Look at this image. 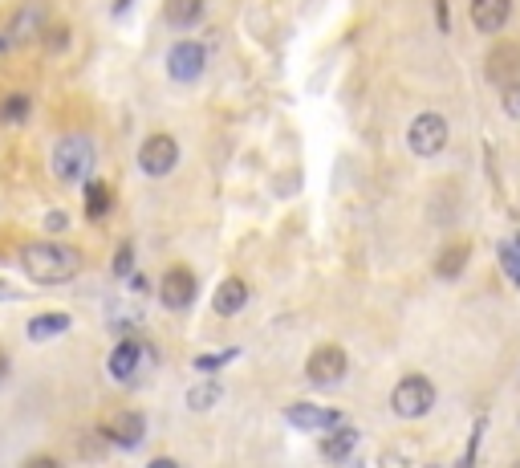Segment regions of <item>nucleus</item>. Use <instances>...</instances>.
I'll return each mask as SVG.
<instances>
[{
  "instance_id": "nucleus-1",
  "label": "nucleus",
  "mask_w": 520,
  "mask_h": 468,
  "mask_svg": "<svg viewBox=\"0 0 520 468\" xmlns=\"http://www.w3.org/2000/svg\"><path fill=\"white\" fill-rule=\"evenodd\" d=\"M25 273L37 285H61V281H74L82 273V253L74 245H57V241H33L21 253Z\"/></svg>"
},
{
  "instance_id": "nucleus-2",
  "label": "nucleus",
  "mask_w": 520,
  "mask_h": 468,
  "mask_svg": "<svg viewBox=\"0 0 520 468\" xmlns=\"http://www.w3.org/2000/svg\"><path fill=\"white\" fill-rule=\"evenodd\" d=\"M53 175L61 184H86L90 180V167H94V143L90 135H65L53 147Z\"/></svg>"
},
{
  "instance_id": "nucleus-3",
  "label": "nucleus",
  "mask_w": 520,
  "mask_h": 468,
  "mask_svg": "<svg viewBox=\"0 0 520 468\" xmlns=\"http://www.w3.org/2000/svg\"><path fill=\"white\" fill-rule=\"evenodd\" d=\"M390 407H395L399 420H423L435 407V383L427 375H407L399 379V387L390 391Z\"/></svg>"
},
{
  "instance_id": "nucleus-4",
  "label": "nucleus",
  "mask_w": 520,
  "mask_h": 468,
  "mask_svg": "<svg viewBox=\"0 0 520 468\" xmlns=\"http://www.w3.org/2000/svg\"><path fill=\"white\" fill-rule=\"evenodd\" d=\"M407 147H411V155H419V159H435V155L447 147V119H443L439 110L415 114L411 127H407Z\"/></svg>"
},
{
  "instance_id": "nucleus-5",
  "label": "nucleus",
  "mask_w": 520,
  "mask_h": 468,
  "mask_svg": "<svg viewBox=\"0 0 520 468\" xmlns=\"http://www.w3.org/2000/svg\"><path fill=\"white\" fill-rule=\"evenodd\" d=\"M346 350L342 346H334V342H325V346H317L313 355L305 359V379L313 383V387H338L342 379H346Z\"/></svg>"
},
{
  "instance_id": "nucleus-6",
  "label": "nucleus",
  "mask_w": 520,
  "mask_h": 468,
  "mask_svg": "<svg viewBox=\"0 0 520 468\" xmlns=\"http://www.w3.org/2000/svg\"><path fill=\"white\" fill-rule=\"evenodd\" d=\"M175 163H179V143L171 139V135H151L143 147H139V167L147 171V175H155V180H163V175H171L175 171Z\"/></svg>"
},
{
  "instance_id": "nucleus-7",
  "label": "nucleus",
  "mask_w": 520,
  "mask_h": 468,
  "mask_svg": "<svg viewBox=\"0 0 520 468\" xmlns=\"http://www.w3.org/2000/svg\"><path fill=\"white\" fill-rule=\"evenodd\" d=\"M208 66V49L200 41H179L171 53H167V74L175 82H195Z\"/></svg>"
},
{
  "instance_id": "nucleus-8",
  "label": "nucleus",
  "mask_w": 520,
  "mask_h": 468,
  "mask_svg": "<svg viewBox=\"0 0 520 468\" xmlns=\"http://www.w3.org/2000/svg\"><path fill=\"white\" fill-rule=\"evenodd\" d=\"M45 29H49V13H45V5H41V0H29V5H21V9L13 13L5 41H9V45H29L33 37H45Z\"/></svg>"
},
{
  "instance_id": "nucleus-9",
  "label": "nucleus",
  "mask_w": 520,
  "mask_h": 468,
  "mask_svg": "<svg viewBox=\"0 0 520 468\" xmlns=\"http://www.w3.org/2000/svg\"><path fill=\"white\" fill-rule=\"evenodd\" d=\"M285 420L293 424V428H305V432H334V428H342L346 424V416L338 412V407H313V403H293L289 412H285Z\"/></svg>"
},
{
  "instance_id": "nucleus-10",
  "label": "nucleus",
  "mask_w": 520,
  "mask_h": 468,
  "mask_svg": "<svg viewBox=\"0 0 520 468\" xmlns=\"http://www.w3.org/2000/svg\"><path fill=\"white\" fill-rule=\"evenodd\" d=\"M484 78L492 82V86H512V82H520V45H496L492 53H488V62H484Z\"/></svg>"
},
{
  "instance_id": "nucleus-11",
  "label": "nucleus",
  "mask_w": 520,
  "mask_h": 468,
  "mask_svg": "<svg viewBox=\"0 0 520 468\" xmlns=\"http://www.w3.org/2000/svg\"><path fill=\"white\" fill-rule=\"evenodd\" d=\"M159 302L167 310H187L195 302V273L191 269H167L163 273V285H159Z\"/></svg>"
},
{
  "instance_id": "nucleus-12",
  "label": "nucleus",
  "mask_w": 520,
  "mask_h": 468,
  "mask_svg": "<svg viewBox=\"0 0 520 468\" xmlns=\"http://www.w3.org/2000/svg\"><path fill=\"white\" fill-rule=\"evenodd\" d=\"M102 436H106L114 448H139L143 436H147V420H143L139 412H118V416L102 428Z\"/></svg>"
},
{
  "instance_id": "nucleus-13",
  "label": "nucleus",
  "mask_w": 520,
  "mask_h": 468,
  "mask_svg": "<svg viewBox=\"0 0 520 468\" xmlns=\"http://www.w3.org/2000/svg\"><path fill=\"white\" fill-rule=\"evenodd\" d=\"M143 355H147V346L143 342H135V338H122L114 350H110V375L118 379V383H130L139 375V367H143Z\"/></svg>"
},
{
  "instance_id": "nucleus-14",
  "label": "nucleus",
  "mask_w": 520,
  "mask_h": 468,
  "mask_svg": "<svg viewBox=\"0 0 520 468\" xmlns=\"http://www.w3.org/2000/svg\"><path fill=\"white\" fill-rule=\"evenodd\" d=\"M468 17L480 33H500L512 17V0H472L468 5Z\"/></svg>"
},
{
  "instance_id": "nucleus-15",
  "label": "nucleus",
  "mask_w": 520,
  "mask_h": 468,
  "mask_svg": "<svg viewBox=\"0 0 520 468\" xmlns=\"http://www.w3.org/2000/svg\"><path fill=\"white\" fill-rule=\"evenodd\" d=\"M248 306V285L240 281V277H228L220 289H216V298H212V310L220 314V318H232V314H240Z\"/></svg>"
},
{
  "instance_id": "nucleus-16",
  "label": "nucleus",
  "mask_w": 520,
  "mask_h": 468,
  "mask_svg": "<svg viewBox=\"0 0 520 468\" xmlns=\"http://www.w3.org/2000/svg\"><path fill=\"white\" fill-rule=\"evenodd\" d=\"M163 17H167L171 29H195L204 17V0H167Z\"/></svg>"
},
{
  "instance_id": "nucleus-17",
  "label": "nucleus",
  "mask_w": 520,
  "mask_h": 468,
  "mask_svg": "<svg viewBox=\"0 0 520 468\" xmlns=\"http://www.w3.org/2000/svg\"><path fill=\"white\" fill-rule=\"evenodd\" d=\"M29 114H33V98L25 90H13L0 98V127H21V123H29Z\"/></svg>"
},
{
  "instance_id": "nucleus-18",
  "label": "nucleus",
  "mask_w": 520,
  "mask_h": 468,
  "mask_svg": "<svg viewBox=\"0 0 520 468\" xmlns=\"http://www.w3.org/2000/svg\"><path fill=\"white\" fill-rule=\"evenodd\" d=\"M70 314L65 310H49V314H37V318H29V338L33 342H45V338H57V334H65L70 330Z\"/></svg>"
},
{
  "instance_id": "nucleus-19",
  "label": "nucleus",
  "mask_w": 520,
  "mask_h": 468,
  "mask_svg": "<svg viewBox=\"0 0 520 468\" xmlns=\"http://www.w3.org/2000/svg\"><path fill=\"white\" fill-rule=\"evenodd\" d=\"M354 448H358V432H354L350 424H342V428H334L330 436H325L321 456H325V460H346Z\"/></svg>"
},
{
  "instance_id": "nucleus-20",
  "label": "nucleus",
  "mask_w": 520,
  "mask_h": 468,
  "mask_svg": "<svg viewBox=\"0 0 520 468\" xmlns=\"http://www.w3.org/2000/svg\"><path fill=\"white\" fill-rule=\"evenodd\" d=\"M86 216L90 220H106V212L114 208V192H110V184H102V180H86Z\"/></svg>"
},
{
  "instance_id": "nucleus-21",
  "label": "nucleus",
  "mask_w": 520,
  "mask_h": 468,
  "mask_svg": "<svg viewBox=\"0 0 520 468\" xmlns=\"http://www.w3.org/2000/svg\"><path fill=\"white\" fill-rule=\"evenodd\" d=\"M464 265H468V245H451V249L439 253L435 273H439L443 281H451V277H460V273H464Z\"/></svg>"
},
{
  "instance_id": "nucleus-22",
  "label": "nucleus",
  "mask_w": 520,
  "mask_h": 468,
  "mask_svg": "<svg viewBox=\"0 0 520 468\" xmlns=\"http://www.w3.org/2000/svg\"><path fill=\"white\" fill-rule=\"evenodd\" d=\"M220 395H224L220 383H195V387L187 391V407H191V412H208V407L220 403Z\"/></svg>"
},
{
  "instance_id": "nucleus-23",
  "label": "nucleus",
  "mask_w": 520,
  "mask_h": 468,
  "mask_svg": "<svg viewBox=\"0 0 520 468\" xmlns=\"http://www.w3.org/2000/svg\"><path fill=\"white\" fill-rule=\"evenodd\" d=\"M240 355L236 346H228V350H220V355H204V359H195V371H216V367H224V363H232Z\"/></svg>"
},
{
  "instance_id": "nucleus-24",
  "label": "nucleus",
  "mask_w": 520,
  "mask_h": 468,
  "mask_svg": "<svg viewBox=\"0 0 520 468\" xmlns=\"http://www.w3.org/2000/svg\"><path fill=\"white\" fill-rule=\"evenodd\" d=\"M114 277H130V269H135V249H130V245H122L118 253H114Z\"/></svg>"
},
{
  "instance_id": "nucleus-25",
  "label": "nucleus",
  "mask_w": 520,
  "mask_h": 468,
  "mask_svg": "<svg viewBox=\"0 0 520 468\" xmlns=\"http://www.w3.org/2000/svg\"><path fill=\"white\" fill-rule=\"evenodd\" d=\"M500 94H504V114H508V119H516V123H520V82L504 86Z\"/></svg>"
},
{
  "instance_id": "nucleus-26",
  "label": "nucleus",
  "mask_w": 520,
  "mask_h": 468,
  "mask_svg": "<svg viewBox=\"0 0 520 468\" xmlns=\"http://www.w3.org/2000/svg\"><path fill=\"white\" fill-rule=\"evenodd\" d=\"M500 261H504V269H508V277L520 285V253L512 249V245H500Z\"/></svg>"
},
{
  "instance_id": "nucleus-27",
  "label": "nucleus",
  "mask_w": 520,
  "mask_h": 468,
  "mask_svg": "<svg viewBox=\"0 0 520 468\" xmlns=\"http://www.w3.org/2000/svg\"><path fill=\"white\" fill-rule=\"evenodd\" d=\"M480 436H484V420L472 428V440H468V452H464V460H460V468H472V460H476V448H480Z\"/></svg>"
},
{
  "instance_id": "nucleus-28",
  "label": "nucleus",
  "mask_w": 520,
  "mask_h": 468,
  "mask_svg": "<svg viewBox=\"0 0 520 468\" xmlns=\"http://www.w3.org/2000/svg\"><path fill=\"white\" fill-rule=\"evenodd\" d=\"M45 41H49V49H65V41H70V29H65V25H49V29H45Z\"/></svg>"
},
{
  "instance_id": "nucleus-29",
  "label": "nucleus",
  "mask_w": 520,
  "mask_h": 468,
  "mask_svg": "<svg viewBox=\"0 0 520 468\" xmlns=\"http://www.w3.org/2000/svg\"><path fill=\"white\" fill-rule=\"evenodd\" d=\"M21 468H65L57 456H49V452H37V456H29Z\"/></svg>"
},
{
  "instance_id": "nucleus-30",
  "label": "nucleus",
  "mask_w": 520,
  "mask_h": 468,
  "mask_svg": "<svg viewBox=\"0 0 520 468\" xmlns=\"http://www.w3.org/2000/svg\"><path fill=\"white\" fill-rule=\"evenodd\" d=\"M45 228H49V232H65V228H70V216H65V212H49V216H45Z\"/></svg>"
},
{
  "instance_id": "nucleus-31",
  "label": "nucleus",
  "mask_w": 520,
  "mask_h": 468,
  "mask_svg": "<svg viewBox=\"0 0 520 468\" xmlns=\"http://www.w3.org/2000/svg\"><path fill=\"white\" fill-rule=\"evenodd\" d=\"M9 371H13V363H9V355H5V350H0V383L9 379Z\"/></svg>"
},
{
  "instance_id": "nucleus-32",
  "label": "nucleus",
  "mask_w": 520,
  "mask_h": 468,
  "mask_svg": "<svg viewBox=\"0 0 520 468\" xmlns=\"http://www.w3.org/2000/svg\"><path fill=\"white\" fill-rule=\"evenodd\" d=\"M147 468H179V464H175V460H171V456H155V460H151V464H147Z\"/></svg>"
},
{
  "instance_id": "nucleus-33",
  "label": "nucleus",
  "mask_w": 520,
  "mask_h": 468,
  "mask_svg": "<svg viewBox=\"0 0 520 468\" xmlns=\"http://www.w3.org/2000/svg\"><path fill=\"white\" fill-rule=\"evenodd\" d=\"M9 298H17V289H13V285H5V281H0V302H9Z\"/></svg>"
},
{
  "instance_id": "nucleus-34",
  "label": "nucleus",
  "mask_w": 520,
  "mask_h": 468,
  "mask_svg": "<svg viewBox=\"0 0 520 468\" xmlns=\"http://www.w3.org/2000/svg\"><path fill=\"white\" fill-rule=\"evenodd\" d=\"M126 5H130V0H118V5H114V13H122V9H126Z\"/></svg>"
},
{
  "instance_id": "nucleus-35",
  "label": "nucleus",
  "mask_w": 520,
  "mask_h": 468,
  "mask_svg": "<svg viewBox=\"0 0 520 468\" xmlns=\"http://www.w3.org/2000/svg\"><path fill=\"white\" fill-rule=\"evenodd\" d=\"M512 249H516V253H520V232H516V237H512Z\"/></svg>"
},
{
  "instance_id": "nucleus-36",
  "label": "nucleus",
  "mask_w": 520,
  "mask_h": 468,
  "mask_svg": "<svg viewBox=\"0 0 520 468\" xmlns=\"http://www.w3.org/2000/svg\"><path fill=\"white\" fill-rule=\"evenodd\" d=\"M9 49V41H5V33H0V53H5Z\"/></svg>"
},
{
  "instance_id": "nucleus-37",
  "label": "nucleus",
  "mask_w": 520,
  "mask_h": 468,
  "mask_svg": "<svg viewBox=\"0 0 520 468\" xmlns=\"http://www.w3.org/2000/svg\"><path fill=\"white\" fill-rule=\"evenodd\" d=\"M427 468H439V464H427Z\"/></svg>"
},
{
  "instance_id": "nucleus-38",
  "label": "nucleus",
  "mask_w": 520,
  "mask_h": 468,
  "mask_svg": "<svg viewBox=\"0 0 520 468\" xmlns=\"http://www.w3.org/2000/svg\"><path fill=\"white\" fill-rule=\"evenodd\" d=\"M512 468H520V460H516V464H512Z\"/></svg>"
}]
</instances>
